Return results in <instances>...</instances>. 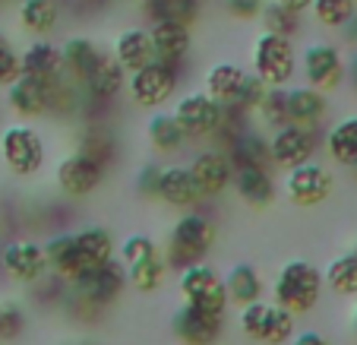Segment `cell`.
Listing matches in <instances>:
<instances>
[{
  "label": "cell",
  "mask_w": 357,
  "mask_h": 345,
  "mask_svg": "<svg viewBox=\"0 0 357 345\" xmlns=\"http://www.w3.org/2000/svg\"><path fill=\"white\" fill-rule=\"evenodd\" d=\"M158 181H162V165L158 162H146L136 175V193L142 200H155L158 196Z\"/></svg>",
  "instance_id": "obj_44"
},
{
  "label": "cell",
  "mask_w": 357,
  "mask_h": 345,
  "mask_svg": "<svg viewBox=\"0 0 357 345\" xmlns=\"http://www.w3.org/2000/svg\"><path fill=\"white\" fill-rule=\"evenodd\" d=\"M76 291H82L86 298H92L95 304L108 307L121 298L123 291L130 288L127 285V270L121 266V260H105V263L92 266L86 276H79L76 282H70Z\"/></svg>",
  "instance_id": "obj_17"
},
{
  "label": "cell",
  "mask_w": 357,
  "mask_h": 345,
  "mask_svg": "<svg viewBox=\"0 0 357 345\" xmlns=\"http://www.w3.org/2000/svg\"><path fill=\"white\" fill-rule=\"evenodd\" d=\"M338 32H342V38L348 41V45H354V47H357V10L351 13V20L344 22V26L338 29Z\"/></svg>",
  "instance_id": "obj_47"
},
{
  "label": "cell",
  "mask_w": 357,
  "mask_h": 345,
  "mask_svg": "<svg viewBox=\"0 0 357 345\" xmlns=\"http://www.w3.org/2000/svg\"><path fill=\"white\" fill-rule=\"evenodd\" d=\"M101 57L98 41H92L89 35H70L61 45V61H63V73L79 86L86 80V73L95 67V61Z\"/></svg>",
  "instance_id": "obj_30"
},
{
  "label": "cell",
  "mask_w": 357,
  "mask_h": 345,
  "mask_svg": "<svg viewBox=\"0 0 357 345\" xmlns=\"http://www.w3.org/2000/svg\"><path fill=\"white\" fill-rule=\"evenodd\" d=\"M344 80H348L351 86L357 89V51L348 57V61H344Z\"/></svg>",
  "instance_id": "obj_49"
},
{
  "label": "cell",
  "mask_w": 357,
  "mask_h": 345,
  "mask_svg": "<svg viewBox=\"0 0 357 345\" xmlns=\"http://www.w3.org/2000/svg\"><path fill=\"white\" fill-rule=\"evenodd\" d=\"M317 152V130L301 124H282L269 133V156L275 168H294L301 162H310Z\"/></svg>",
  "instance_id": "obj_12"
},
{
  "label": "cell",
  "mask_w": 357,
  "mask_h": 345,
  "mask_svg": "<svg viewBox=\"0 0 357 345\" xmlns=\"http://www.w3.org/2000/svg\"><path fill=\"white\" fill-rule=\"evenodd\" d=\"M22 57V73L35 76V80H57L63 76V61H61V45L47 38H35L29 41L20 51Z\"/></svg>",
  "instance_id": "obj_26"
},
{
  "label": "cell",
  "mask_w": 357,
  "mask_h": 345,
  "mask_svg": "<svg viewBox=\"0 0 357 345\" xmlns=\"http://www.w3.org/2000/svg\"><path fill=\"white\" fill-rule=\"evenodd\" d=\"M231 187H234L237 200H241V203H247L250 210H266V206L275 203V196H278L272 168H259V165L234 168Z\"/></svg>",
  "instance_id": "obj_21"
},
{
  "label": "cell",
  "mask_w": 357,
  "mask_h": 345,
  "mask_svg": "<svg viewBox=\"0 0 357 345\" xmlns=\"http://www.w3.org/2000/svg\"><path fill=\"white\" fill-rule=\"evenodd\" d=\"M326 152L332 162L344 165H357V117H342L335 127H329L326 133Z\"/></svg>",
  "instance_id": "obj_33"
},
{
  "label": "cell",
  "mask_w": 357,
  "mask_h": 345,
  "mask_svg": "<svg viewBox=\"0 0 357 345\" xmlns=\"http://www.w3.org/2000/svg\"><path fill=\"white\" fill-rule=\"evenodd\" d=\"M237 330L253 342L263 345H284L291 342V336L297 332V314H291L288 307L275 304V301H253L243 304L237 314Z\"/></svg>",
  "instance_id": "obj_4"
},
{
  "label": "cell",
  "mask_w": 357,
  "mask_h": 345,
  "mask_svg": "<svg viewBox=\"0 0 357 345\" xmlns=\"http://www.w3.org/2000/svg\"><path fill=\"white\" fill-rule=\"evenodd\" d=\"M329 115V92L313 86H297L288 89V124H301V127H313Z\"/></svg>",
  "instance_id": "obj_25"
},
{
  "label": "cell",
  "mask_w": 357,
  "mask_h": 345,
  "mask_svg": "<svg viewBox=\"0 0 357 345\" xmlns=\"http://www.w3.org/2000/svg\"><path fill=\"white\" fill-rule=\"evenodd\" d=\"M22 76V57L13 45L0 47V89H7L13 80Z\"/></svg>",
  "instance_id": "obj_45"
},
{
  "label": "cell",
  "mask_w": 357,
  "mask_h": 345,
  "mask_svg": "<svg viewBox=\"0 0 357 345\" xmlns=\"http://www.w3.org/2000/svg\"><path fill=\"white\" fill-rule=\"evenodd\" d=\"M111 54L121 64L127 73L139 70L142 64L155 61V51H152V38H149V26H127L117 32L114 45H111Z\"/></svg>",
  "instance_id": "obj_23"
},
{
  "label": "cell",
  "mask_w": 357,
  "mask_h": 345,
  "mask_svg": "<svg viewBox=\"0 0 357 345\" xmlns=\"http://www.w3.org/2000/svg\"><path fill=\"white\" fill-rule=\"evenodd\" d=\"M225 291H228V304H253L266 295V279L253 263H237L225 276Z\"/></svg>",
  "instance_id": "obj_29"
},
{
  "label": "cell",
  "mask_w": 357,
  "mask_h": 345,
  "mask_svg": "<svg viewBox=\"0 0 357 345\" xmlns=\"http://www.w3.org/2000/svg\"><path fill=\"white\" fill-rule=\"evenodd\" d=\"M82 345H89V342H82Z\"/></svg>",
  "instance_id": "obj_56"
},
{
  "label": "cell",
  "mask_w": 357,
  "mask_h": 345,
  "mask_svg": "<svg viewBox=\"0 0 357 345\" xmlns=\"http://www.w3.org/2000/svg\"><path fill=\"white\" fill-rule=\"evenodd\" d=\"M354 332H357V311H354Z\"/></svg>",
  "instance_id": "obj_52"
},
{
  "label": "cell",
  "mask_w": 357,
  "mask_h": 345,
  "mask_svg": "<svg viewBox=\"0 0 357 345\" xmlns=\"http://www.w3.org/2000/svg\"><path fill=\"white\" fill-rule=\"evenodd\" d=\"M272 301L288 307L291 314H307L317 307L323 295V272L307 260H291L272 279Z\"/></svg>",
  "instance_id": "obj_2"
},
{
  "label": "cell",
  "mask_w": 357,
  "mask_h": 345,
  "mask_svg": "<svg viewBox=\"0 0 357 345\" xmlns=\"http://www.w3.org/2000/svg\"><path fill=\"white\" fill-rule=\"evenodd\" d=\"M146 136H149V146L155 152H162V156H177L190 142L183 127L177 124V117L165 115V111H155V115L146 121Z\"/></svg>",
  "instance_id": "obj_31"
},
{
  "label": "cell",
  "mask_w": 357,
  "mask_h": 345,
  "mask_svg": "<svg viewBox=\"0 0 357 345\" xmlns=\"http://www.w3.org/2000/svg\"><path fill=\"white\" fill-rule=\"evenodd\" d=\"M288 175H284V196H288L294 206H319L326 203L332 196V187H335V181H332L329 168L319 162H301L294 165V168H284Z\"/></svg>",
  "instance_id": "obj_10"
},
{
  "label": "cell",
  "mask_w": 357,
  "mask_h": 345,
  "mask_svg": "<svg viewBox=\"0 0 357 345\" xmlns=\"http://www.w3.org/2000/svg\"><path fill=\"white\" fill-rule=\"evenodd\" d=\"M177 86H181V67H174V64H165V61H149L142 64L139 70H133V73H127V86H123V92L130 95V102L136 105V108H162V105H168L171 98H174Z\"/></svg>",
  "instance_id": "obj_5"
},
{
  "label": "cell",
  "mask_w": 357,
  "mask_h": 345,
  "mask_svg": "<svg viewBox=\"0 0 357 345\" xmlns=\"http://www.w3.org/2000/svg\"><path fill=\"white\" fill-rule=\"evenodd\" d=\"M259 29L272 35H282V38H294L297 32L303 29V13H294V10L278 7L275 0H266L263 13H259Z\"/></svg>",
  "instance_id": "obj_36"
},
{
  "label": "cell",
  "mask_w": 357,
  "mask_h": 345,
  "mask_svg": "<svg viewBox=\"0 0 357 345\" xmlns=\"http://www.w3.org/2000/svg\"><path fill=\"white\" fill-rule=\"evenodd\" d=\"M123 86H127V70H123L121 64L114 61V54H108V51H101V57L95 61V67L89 70L86 80L79 82V89L86 92V98L101 102V105L114 102L117 95L123 92Z\"/></svg>",
  "instance_id": "obj_19"
},
{
  "label": "cell",
  "mask_w": 357,
  "mask_h": 345,
  "mask_svg": "<svg viewBox=\"0 0 357 345\" xmlns=\"http://www.w3.org/2000/svg\"><path fill=\"white\" fill-rule=\"evenodd\" d=\"M7 45H10V35L3 32V29H0V47H7Z\"/></svg>",
  "instance_id": "obj_50"
},
{
  "label": "cell",
  "mask_w": 357,
  "mask_h": 345,
  "mask_svg": "<svg viewBox=\"0 0 357 345\" xmlns=\"http://www.w3.org/2000/svg\"><path fill=\"white\" fill-rule=\"evenodd\" d=\"M177 288H181L183 304H190V307H199V311H209V314L228 311L225 279L209 263H193L187 270H181L177 272Z\"/></svg>",
  "instance_id": "obj_7"
},
{
  "label": "cell",
  "mask_w": 357,
  "mask_h": 345,
  "mask_svg": "<svg viewBox=\"0 0 357 345\" xmlns=\"http://www.w3.org/2000/svg\"><path fill=\"white\" fill-rule=\"evenodd\" d=\"M297 61L301 54L294 47V38H282L259 29V35L250 45V67L266 86H288L297 73Z\"/></svg>",
  "instance_id": "obj_3"
},
{
  "label": "cell",
  "mask_w": 357,
  "mask_h": 345,
  "mask_svg": "<svg viewBox=\"0 0 357 345\" xmlns=\"http://www.w3.org/2000/svg\"><path fill=\"white\" fill-rule=\"evenodd\" d=\"M222 10L237 22H257L259 13H263L266 0H218Z\"/></svg>",
  "instance_id": "obj_43"
},
{
  "label": "cell",
  "mask_w": 357,
  "mask_h": 345,
  "mask_svg": "<svg viewBox=\"0 0 357 345\" xmlns=\"http://www.w3.org/2000/svg\"><path fill=\"white\" fill-rule=\"evenodd\" d=\"M3 3H7V0H0V7H3Z\"/></svg>",
  "instance_id": "obj_54"
},
{
  "label": "cell",
  "mask_w": 357,
  "mask_h": 345,
  "mask_svg": "<svg viewBox=\"0 0 357 345\" xmlns=\"http://www.w3.org/2000/svg\"><path fill=\"white\" fill-rule=\"evenodd\" d=\"M0 266L16 285H38L47 276L45 247L32 237H16L0 251Z\"/></svg>",
  "instance_id": "obj_11"
},
{
  "label": "cell",
  "mask_w": 357,
  "mask_h": 345,
  "mask_svg": "<svg viewBox=\"0 0 357 345\" xmlns=\"http://www.w3.org/2000/svg\"><path fill=\"white\" fill-rule=\"evenodd\" d=\"M171 115H174L177 124L183 127L187 140H212L225 121V108L206 92V89H196V92L181 95Z\"/></svg>",
  "instance_id": "obj_8"
},
{
  "label": "cell",
  "mask_w": 357,
  "mask_h": 345,
  "mask_svg": "<svg viewBox=\"0 0 357 345\" xmlns=\"http://www.w3.org/2000/svg\"><path fill=\"white\" fill-rule=\"evenodd\" d=\"M354 254H357V247H354Z\"/></svg>",
  "instance_id": "obj_55"
},
{
  "label": "cell",
  "mask_w": 357,
  "mask_h": 345,
  "mask_svg": "<svg viewBox=\"0 0 357 345\" xmlns=\"http://www.w3.org/2000/svg\"><path fill=\"white\" fill-rule=\"evenodd\" d=\"M323 282L329 285L335 295H357V254L348 251L329 263L323 272Z\"/></svg>",
  "instance_id": "obj_37"
},
{
  "label": "cell",
  "mask_w": 357,
  "mask_h": 345,
  "mask_svg": "<svg viewBox=\"0 0 357 345\" xmlns=\"http://www.w3.org/2000/svg\"><path fill=\"white\" fill-rule=\"evenodd\" d=\"M149 38H152V51L158 61L181 67L193 51V26L174 20H155L149 22Z\"/></svg>",
  "instance_id": "obj_18"
},
{
  "label": "cell",
  "mask_w": 357,
  "mask_h": 345,
  "mask_svg": "<svg viewBox=\"0 0 357 345\" xmlns=\"http://www.w3.org/2000/svg\"><path fill=\"white\" fill-rule=\"evenodd\" d=\"M303 67V80L307 86L323 89V92H335L344 82V54L342 47L332 45V41H310L303 47L301 61Z\"/></svg>",
  "instance_id": "obj_9"
},
{
  "label": "cell",
  "mask_w": 357,
  "mask_h": 345,
  "mask_svg": "<svg viewBox=\"0 0 357 345\" xmlns=\"http://www.w3.org/2000/svg\"><path fill=\"white\" fill-rule=\"evenodd\" d=\"M0 159L10 175L32 177L45 165V140L32 124H10L0 133Z\"/></svg>",
  "instance_id": "obj_6"
},
{
  "label": "cell",
  "mask_w": 357,
  "mask_h": 345,
  "mask_svg": "<svg viewBox=\"0 0 357 345\" xmlns=\"http://www.w3.org/2000/svg\"><path fill=\"white\" fill-rule=\"evenodd\" d=\"M45 260H47V272H54L57 279H63V282H76L79 276H86L92 266L82 260L79 247H76L73 241V231H61V235H51L45 244Z\"/></svg>",
  "instance_id": "obj_20"
},
{
  "label": "cell",
  "mask_w": 357,
  "mask_h": 345,
  "mask_svg": "<svg viewBox=\"0 0 357 345\" xmlns=\"http://www.w3.org/2000/svg\"><path fill=\"white\" fill-rule=\"evenodd\" d=\"M215 247V225L212 219L199 216V212H187L181 216L168 231V241L162 247V257L168 270H187L193 263H202L206 254Z\"/></svg>",
  "instance_id": "obj_1"
},
{
  "label": "cell",
  "mask_w": 357,
  "mask_h": 345,
  "mask_svg": "<svg viewBox=\"0 0 357 345\" xmlns=\"http://www.w3.org/2000/svg\"><path fill=\"white\" fill-rule=\"evenodd\" d=\"M79 152H86L89 159H95L98 165H114L117 162V136L111 133L105 124H95V127H89L86 133H82V142L76 146Z\"/></svg>",
  "instance_id": "obj_35"
},
{
  "label": "cell",
  "mask_w": 357,
  "mask_h": 345,
  "mask_svg": "<svg viewBox=\"0 0 357 345\" xmlns=\"http://www.w3.org/2000/svg\"><path fill=\"white\" fill-rule=\"evenodd\" d=\"M253 115H259V124L269 127V130L288 124V89L284 86H269L266 89V95H263V102L257 105Z\"/></svg>",
  "instance_id": "obj_39"
},
{
  "label": "cell",
  "mask_w": 357,
  "mask_h": 345,
  "mask_svg": "<svg viewBox=\"0 0 357 345\" xmlns=\"http://www.w3.org/2000/svg\"><path fill=\"white\" fill-rule=\"evenodd\" d=\"M130 3H139V7H142V3H146V0H130Z\"/></svg>",
  "instance_id": "obj_51"
},
{
  "label": "cell",
  "mask_w": 357,
  "mask_h": 345,
  "mask_svg": "<svg viewBox=\"0 0 357 345\" xmlns=\"http://www.w3.org/2000/svg\"><path fill=\"white\" fill-rule=\"evenodd\" d=\"M275 3L278 7H284V10H294V13H307L313 0H275Z\"/></svg>",
  "instance_id": "obj_48"
},
{
  "label": "cell",
  "mask_w": 357,
  "mask_h": 345,
  "mask_svg": "<svg viewBox=\"0 0 357 345\" xmlns=\"http://www.w3.org/2000/svg\"><path fill=\"white\" fill-rule=\"evenodd\" d=\"M61 80V76H57ZM57 80H35V76L22 73L20 80H13L3 89V98H7L10 111L22 121H38L51 111V95H54V82Z\"/></svg>",
  "instance_id": "obj_13"
},
{
  "label": "cell",
  "mask_w": 357,
  "mask_h": 345,
  "mask_svg": "<svg viewBox=\"0 0 357 345\" xmlns=\"http://www.w3.org/2000/svg\"><path fill=\"white\" fill-rule=\"evenodd\" d=\"M228 159L234 168H247V165H259V168H272L269 156V136H263L259 130L243 127L234 140L228 142Z\"/></svg>",
  "instance_id": "obj_28"
},
{
  "label": "cell",
  "mask_w": 357,
  "mask_h": 345,
  "mask_svg": "<svg viewBox=\"0 0 357 345\" xmlns=\"http://www.w3.org/2000/svg\"><path fill=\"white\" fill-rule=\"evenodd\" d=\"M291 345H329V339L317 330H303V332H294V336H291Z\"/></svg>",
  "instance_id": "obj_46"
},
{
  "label": "cell",
  "mask_w": 357,
  "mask_h": 345,
  "mask_svg": "<svg viewBox=\"0 0 357 345\" xmlns=\"http://www.w3.org/2000/svg\"><path fill=\"white\" fill-rule=\"evenodd\" d=\"M187 168H190V175H193L196 187H199L202 200H215V196H222L225 190L231 187V177H234V165H231L228 152H225L222 146L199 149Z\"/></svg>",
  "instance_id": "obj_14"
},
{
  "label": "cell",
  "mask_w": 357,
  "mask_h": 345,
  "mask_svg": "<svg viewBox=\"0 0 357 345\" xmlns=\"http://www.w3.org/2000/svg\"><path fill=\"white\" fill-rule=\"evenodd\" d=\"M105 175H108L105 165L89 159L86 152L73 149L70 156L61 159V165H57V187H61L67 196H73V200H82V196H92L95 190L105 184Z\"/></svg>",
  "instance_id": "obj_15"
},
{
  "label": "cell",
  "mask_w": 357,
  "mask_h": 345,
  "mask_svg": "<svg viewBox=\"0 0 357 345\" xmlns=\"http://www.w3.org/2000/svg\"><path fill=\"white\" fill-rule=\"evenodd\" d=\"M16 22L22 32L45 38L61 26V3L57 0H20L16 3Z\"/></svg>",
  "instance_id": "obj_27"
},
{
  "label": "cell",
  "mask_w": 357,
  "mask_h": 345,
  "mask_svg": "<svg viewBox=\"0 0 357 345\" xmlns=\"http://www.w3.org/2000/svg\"><path fill=\"white\" fill-rule=\"evenodd\" d=\"M165 276H168V263H165V257L158 254V257H149V260H142V263L130 266L127 285L136 291H155L158 285L165 282Z\"/></svg>",
  "instance_id": "obj_38"
},
{
  "label": "cell",
  "mask_w": 357,
  "mask_h": 345,
  "mask_svg": "<svg viewBox=\"0 0 357 345\" xmlns=\"http://www.w3.org/2000/svg\"><path fill=\"white\" fill-rule=\"evenodd\" d=\"M351 168H354V177H357V165H351Z\"/></svg>",
  "instance_id": "obj_53"
},
{
  "label": "cell",
  "mask_w": 357,
  "mask_h": 345,
  "mask_svg": "<svg viewBox=\"0 0 357 345\" xmlns=\"http://www.w3.org/2000/svg\"><path fill=\"white\" fill-rule=\"evenodd\" d=\"M250 70H243L241 64L234 61H218L212 64L209 70H206V80H202V89L215 98L222 108H231L234 105V98L241 95L243 82H247Z\"/></svg>",
  "instance_id": "obj_24"
},
{
  "label": "cell",
  "mask_w": 357,
  "mask_h": 345,
  "mask_svg": "<svg viewBox=\"0 0 357 345\" xmlns=\"http://www.w3.org/2000/svg\"><path fill=\"white\" fill-rule=\"evenodd\" d=\"M357 10V0H313L310 13L323 29H342Z\"/></svg>",
  "instance_id": "obj_40"
},
{
  "label": "cell",
  "mask_w": 357,
  "mask_h": 345,
  "mask_svg": "<svg viewBox=\"0 0 357 345\" xmlns=\"http://www.w3.org/2000/svg\"><path fill=\"white\" fill-rule=\"evenodd\" d=\"M171 332L181 345H215L225 332V314H209L181 304L171 314Z\"/></svg>",
  "instance_id": "obj_16"
},
{
  "label": "cell",
  "mask_w": 357,
  "mask_h": 345,
  "mask_svg": "<svg viewBox=\"0 0 357 345\" xmlns=\"http://www.w3.org/2000/svg\"><path fill=\"white\" fill-rule=\"evenodd\" d=\"M73 241H76V247H79L82 260H86L89 266L114 260V254H117L114 235H111L108 228H101V225H86V228L73 231Z\"/></svg>",
  "instance_id": "obj_32"
},
{
  "label": "cell",
  "mask_w": 357,
  "mask_h": 345,
  "mask_svg": "<svg viewBox=\"0 0 357 345\" xmlns=\"http://www.w3.org/2000/svg\"><path fill=\"white\" fill-rule=\"evenodd\" d=\"M158 203L171 206V210H193L199 203V187H196L193 175L187 165H168L162 168V181H158Z\"/></svg>",
  "instance_id": "obj_22"
},
{
  "label": "cell",
  "mask_w": 357,
  "mask_h": 345,
  "mask_svg": "<svg viewBox=\"0 0 357 345\" xmlns=\"http://www.w3.org/2000/svg\"><path fill=\"white\" fill-rule=\"evenodd\" d=\"M26 307L16 301H0V342H16L26 330Z\"/></svg>",
  "instance_id": "obj_42"
},
{
  "label": "cell",
  "mask_w": 357,
  "mask_h": 345,
  "mask_svg": "<svg viewBox=\"0 0 357 345\" xmlns=\"http://www.w3.org/2000/svg\"><path fill=\"white\" fill-rule=\"evenodd\" d=\"M158 254H162V247H158V244L152 241L149 235H130L127 241L117 247L114 257L121 260L123 270H130V266L142 263V260H149V257H158Z\"/></svg>",
  "instance_id": "obj_41"
},
{
  "label": "cell",
  "mask_w": 357,
  "mask_h": 345,
  "mask_svg": "<svg viewBox=\"0 0 357 345\" xmlns=\"http://www.w3.org/2000/svg\"><path fill=\"white\" fill-rule=\"evenodd\" d=\"M142 16L149 22L155 20H174L193 26L202 16V0H146L142 3Z\"/></svg>",
  "instance_id": "obj_34"
}]
</instances>
